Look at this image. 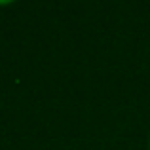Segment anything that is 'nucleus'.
Listing matches in <instances>:
<instances>
[{
  "label": "nucleus",
  "mask_w": 150,
  "mask_h": 150,
  "mask_svg": "<svg viewBox=\"0 0 150 150\" xmlns=\"http://www.w3.org/2000/svg\"><path fill=\"white\" fill-rule=\"evenodd\" d=\"M148 150H150V137H148Z\"/></svg>",
  "instance_id": "obj_2"
},
{
  "label": "nucleus",
  "mask_w": 150,
  "mask_h": 150,
  "mask_svg": "<svg viewBox=\"0 0 150 150\" xmlns=\"http://www.w3.org/2000/svg\"><path fill=\"white\" fill-rule=\"evenodd\" d=\"M11 2H0V6H10Z\"/></svg>",
  "instance_id": "obj_1"
}]
</instances>
